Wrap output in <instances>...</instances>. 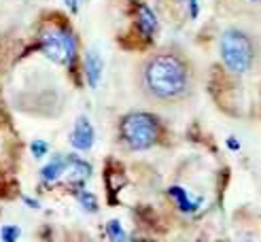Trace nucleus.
<instances>
[{"label":"nucleus","mask_w":261,"mask_h":242,"mask_svg":"<svg viewBox=\"0 0 261 242\" xmlns=\"http://www.w3.org/2000/svg\"><path fill=\"white\" fill-rule=\"evenodd\" d=\"M221 58L231 72H246L253 62V45L249 36L240 30H227L221 38Z\"/></svg>","instance_id":"nucleus-3"},{"label":"nucleus","mask_w":261,"mask_h":242,"mask_svg":"<svg viewBox=\"0 0 261 242\" xmlns=\"http://www.w3.org/2000/svg\"><path fill=\"white\" fill-rule=\"evenodd\" d=\"M0 236H3V240H7V242H13V240L19 238V229L15 225H7V227H3Z\"/></svg>","instance_id":"nucleus-13"},{"label":"nucleus","mask_w":261,"mask_h":242,"mask_svg":"<svg viewBox=\"0 0 261 242\" xmlns=\"http://www.w3.org/2000/svg\"><path fill=\"white\" fill-rule=\"evenodd\" d=\"M62 174H66L72 183H83L89 178L91 174V166L76 159V157H70V155H64V170Z\"/></svg>","instance_id":"nucleus-6"},{"label":"nucleus","mask_w":261,"mask_h":242,"mask_svg":"<svg viewBox=\"0 0 261 242\" xmlns=\"http://www.w3.org/2000/svg\"><path fill=\"white\" fill-rule=\"evenodd\" d=\"M72 145L79 151H87L94 145V127L87 121V117H79L72 130Z\"/></svg>","instance_id":"nucleus-5"},{"label":"nucleus","mask_w":261,"mask_h":242,"mask_svg":"<svg viewBox=\"0 0 261 242\" xmlns=\"http://www.w3.org/2000/svg\"><path fill=\"white\" fill-rule=\"evenodd\" d=\"M43 53L56 64H70L76 56V38L66 28H49L41 36Z\"/></svg>","instance_id":"nucleus-4"},{"label":"nucleus","mask_w":261,"mask_h":242,"mask_svg":"<svg viewBox=\"0 0 261 242\" xmlns=\"http://www.w3.org/2000/svg\"><path fill=\"white\" fill-rule=\"evenodd\" d=\"M62 170H64V155L60 157H56L54 162H49L45 168H43V178L47 183H51V181H56V178H60L62 176Z\"/></svg>","instance_id":"nucleus-10"},{"label":"nucleus","mask_w":261,"mask_h":242,"mask_svg":"<svg viewBox=\"0 0 261 242\" xmlns=\"http://www.w3.org/2000/svg\"><path fill=\"white\" fill-rule=\"evenodd\" d=\"M23 202H25V204H30V206H32V208H38V202H36V200H30V198H23Z\"/></svg>","instance_id":"nucleus-17"},{"label":"nucleus","mask_w":261,"mask_h":242,"mask_svg":"<svg viewBox=\"0 0 261 242\" xmlns=\"http://www.w3.org/2000/svg\"><path fill=\"white\" fill-rule=\"evenodd\" d=\"M85 74H87V83L91 87H98V83L102 79V58L96 51H89L85 56Z\"/></svg>","instance_id":"nucleus-8"},{"label":"nucleus","mask_w":261,"mask_h":242,"mask_svg":"<svg viewBox=\"0 0 261 242\" xmlns=\"http://www.w3.org/2000/svg\"><path fill=\"white\" fill-rule=\"evenodd\" d=\"M145 87L158 100H176L187 92L189 72L185 62L172 53H160L145 66Z\"/></svg>","instance_id":"nucleus-1"},{"label":"nucleus","mask_w":261,"mask_h":242,"mask_svg":"<svg viewBox=\"0 0 261 242\" xmlns=\"http://www.w3.org/2000/svg\"><path fill=\"white\" fill-rule=\"evenodd\" d=\"M121 138L123 143L134 149L142 151L149 149L160 140V121L149 113H129L121 121Z\"/></svg>","instance_id":"nucleus-2"},{"label":"nucleus","mask_w":261,"mask_h":242,"mask_svg":"<svg viewBox=\"0 0 261 242\" xmlns=\"http://www.w3.org/2000/svg\"><path fill=\"white\" fill-rule=\"evenodd\" d=\"M47 143H43V140H34V143H32V155L34 157H43L45 155V153H47Z\"/></svg>","instance_id":"nucleus-14"},{"label":"nucleus","mask_w":261,"mask_h":242,"mask_svg":"<svg viewBox=\"0 0 261 242\" xmlns=\"http://www.w3.org/2000/svg\"><path fill=\"white\" fill-rule=\"evenodd\" d=\"M227 147L236 151V149H240V143H236V138H229V140H227Z\"/></svg>","instance_id":"nucleus-16"},{"label":"nucleus","mask_w":261,"mask_h":242,"mask_svg":"<svg viewBox=\"0 0 261 242\" xmlns=\"http://www.w3.org/2000/svg\"><path fill=\"white\" fill-rule=\"evenodd\" d=\"M170 196L174 198V202L178 204V208L182 212H193V210H198V206H200V202H193L182 187H170Z\"/></svg>","instance_id":"nucleus-9"},{"label":"nucleus","mask_w":261,"mask_h":242,"mask_svg":"<svg viewBox=\"0 0 261 242\" xmlns=\"http://www.w3.org/2000/svg\"><path fill=\"white\" fill-rule=\"evenodd\" d=\"M107 234H109L111 240H125V232L121 229V223L119 221H109Z\"/></svg>","instance_id":"nucleus-11"},{"label":"nucleus","mask_w":261,"mask_h":242,"mask_svg":"<svg viewBox=\"0 0 261 242\" xmlns=\"http://www.w3.org/2000/svg\"><path fill=\"white\" fill-rule=\"evenodd\" d=\"M251 3H261V0H251Z\"/></svg>","instance_id":"nucleus-19"},{"label":"nucleus","mask_w":261,"mask_h":242,"mask_svg":"<svg viewBox=\"0 0 261 242\" xmlns=\"http://www.w3.org/2000/svg\"><path fill=\"white\" fill-rule=\"evenodd\" d=\"M189 11H191V17H198V13H200L198 0H189Z\"/></svg>","instance_id":"nucleus-15"},{"label":"nucleus","mask_w":261,"mask_h":242,"mask_svg":"<svg viewBox=\"0 0 261 242\" xmlns=\"http://www.w3.org/2000/svg\"><path fill=\"white\" fill-rule=\"evenodd\" d=\"M66 5H68L72 11H76V5H79V0H66Z\"/></svg>","instance_id":"nucleus-18"},{"label":"nucleus","mask_w":261,"mask_h":242,"mask_svg":"<svg viewBox=\"0 0 261 242\" xmlns=\"http://www.w3.org/2000/svg\"><path fill=\"white\" fill-rule=\"evenodd\" d=\"M76 198H79V202L83 204L85 210H96V208H98L96 198L91 196V194H87V191H79V194H76Z\"/></svg>","instance_id":"nucleus-12"},{"label":"nucleus","mask_w":261,"mask_h":242,"mask_svg":"<svg viewBox=\"0 0 261 242\" xmlns=\"http://www.w3.org/2000/svg\"><path fill=\"white\" fill-rule=\"evenodd\" d=\"M136 21H138V28L145 38H149L155 32V28H158V17H155V13L147 5L136 7Z\"/></svg>","instance_id":"nucleus-7"}]
</instances>
